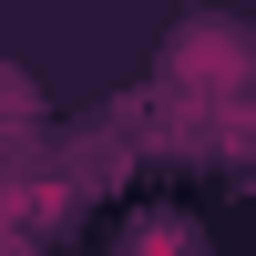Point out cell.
Listing matches in <instances>:
<instances>
[{"label": "cell", "instance_id": "cell-1", "mask_svg": "<svg viewBox=\"0 0 256 256\" xmlns=\"http://www.w3.org/2000/svg\"><path fill=\"white\" fill-rule=\"evenodd\" d=\"M256 72V41L236 20H205V31H184V82H246Z\"/></svg>", "mask_w": 256, "mask_h": 256}]
</instances>
